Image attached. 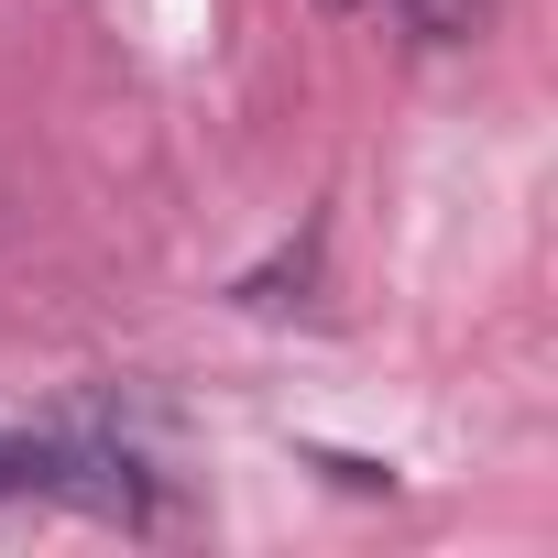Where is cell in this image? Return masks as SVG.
Segmentation results:
<instances>
[{
    "label": "cell",
    "instance_id": "2",
    "mask_svg": "<svg viewBox=\"0 0 558 558\" xmlns=\"http://www.w3.org/2000/svg\"><path fill=\"white\" fill-rule=\"evenodd\" d=\"M395 12H405L416 45H471V34L493 23V0H395Z\"/></svg>",
    "mask_w": 558,
    "mask_h": 558
},
{
    "label": "cell",
    "instance_id": "1",
    "mask_svg": "<svg viewBox=\"0 0 558 558\" xmlns=\"http://www.w3.org/2000/svg\"><path fill=\"white\" fill-rule=\"evenodd\" d=\"M0 504H77V514H143L154 482L132 449H99V438H0Z\"/></svg>",
    "mask_w": 558,
    "mask_h": 558
},
{
    "label": "cell",
    "instance_id": "3",
    "mask_svg": "<svg viewBox=\"0 0 558 558\" xmlns=\"http://www.w3.org/2000/svg\"><path fill=\"white\" fill-rule=\"evenodd\" d=\"M329 12H373V0H329Z\"/></svg>",
    "mask_w": 558,
    "mask_h": 558
}]
</instances>
